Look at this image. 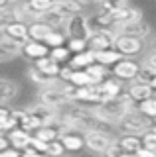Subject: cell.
<instances>
[{"label": "cell", "instance_id": "cell-1", "mask_svg": "<svg viewBox=\"0 0 156 157\" xmlns=\"http://www.w3.org/2000/svg\"><path fill=\"white\" fill-rule=\"evenodd\" d=\"M134 104L126 98V94L119 96H113V98H107V100H101L99 104H95L91 110H93L95 118L99 122H103V124H117L119 122V118L125 114L129 108H133Z\"/></svg>", "mask_w": 156, "mask_h": 157}, {"label": "cell", "instance_id": "cell-2", "mask_svg": "<svg viewBox=\"0 0 156 157\" xmlns=\"http://www.w3.org/2000/svg\"><path fill=\"white\" fill-rule=\"evenodd\" d=\"M115 126H119V130L123 132V134H142L144 130H148V128L154 126V120L148 118V116H144V114H140L133 106L119 118V122H117Z\"/></svg>", "mask_w": 156, "mask_h": 157}, {"label": "cell", "instance_id": "cell-3", "mask_svg": "<svg viewBox=\"0 0 156 157\" xmlns=\"http://www.w3.org/2000/svg\"><path fill=\"white\" fill-rule=\"evenodd\" d=\"M63 86V81L57 77H53L47 85L40 86V92H38V102H42V104L50 106V108H55L57 104H61L63 100H67L65 94H63L61 90Z\"/></svg>", "mask_w": 156, "mask_h": 157}, {"label": "cell", "instance_id": "cell-4", "mask_svg": "<svg viewBox=\"0 0 156 157\" xmlns=\"http://www.w3.org/2000/svg\"><path fill=\"white\" fill-rule=\"evenodd\" d=\"M61 29H65V36L67 37H79V39H87L91 36V26H89V20H87V16L83 12H79V14H73V16H67L65 20V24H63V28Z\"/></svg>", "mask_w": 156, "mask_h": 157}, {"label": "cell", "instance_id": "cell-5", "mask_svg": "<svg viewBox=\"0 0 156 157\" xmlns=\"http://www.w3.org/2000/svg\"><path fill=\"white\" fill-rule=\"evenodd\" d=\"M113 47L123 57H134V55H138V53H142L144 39L134 37V36H129V33H115Z\"/></svg>", "mask_w": 156, "mask_h": 157}, {"label": "cell", "instance_id": "cell-6", "mask_svg": "<svg viewBox=\"0 0 156 157\" xmlns=\"http://www.w3.org/2000/svg\"><path fill=\"white\" fill-rule=\"evenodd\" d=\"M115 141V137L105 130H99V128H93V130L83 132V144L85 147H89L95 153H105V149Z\"/></svg>", "mask_w": 156, "mask_h": 157}, {"label": "cell", "instance_id": "cell-7", "mask_svg": "<svg viewBox=\"0 0 156 157\" xmlns=\"http://www.w3.org/2000/svg\"><path fill=\"white\" fill-rule=\"evenodd\" d=\"M136 73H138V63H136L133 57H121L117 63L111 65V75L121 78L123 82L134 81Z\"/></svg>", "mask_w": 156, "mask_h": 157}, {"label": "cell", "instance_id": "cell-8", "mask_svg": "<svg viewBox=\"0 0 156 157\" xmlns=\"http://www.w3.org/2000/svg\"><path fill=\"white\" fill-rule=\"evenodd\" d=\"M115 33H129V36H134V37H140V39H148L152 36V28H150L148 22H144L142 18L138 20H130V22L123 24V26H117L113 28Z\"/></svg>", "mask_w": 156, "mask_h": 157}, {"label": "cell", "instance_id": "cell-9", "mask_svg": "<svg viewBox=\"0 0 156 157\" xmlns=\"http://www.w3.org/2000/svg\"><path fill=\"white\" fill-rule=\"evenodd\" d=\"M113 37H115L113 29H93L91 36L87 37V49H91V51L109 49L113 47Z\"/></svg>", "mask_w": 156, "mask_h": 157}, {"label": "cell", "instance_id": "cell-10", "mask_svg": "<svg viewBox=\"0 0 156 157\" xmlns=\"http://www.w3.org/2000/svg\"><path fill=\"white\" fill-rule=\"evenodd\" d=\"M111 18H113V28L117 26H123V24L130 22V20H138L142 18V10L140 8H134V6H129V4H121V6H117L111 10Z\"/></svg>", "mask_w": 156, "mask_h": 157}, {"label": "cell", "instance_id": "cell-11", "mask_svg": "<svg viewBox=\"0 0 156 157\" xmlns=\"http://www.w3.org/2000/svg\"><path fill=\"white\" fill-rule=\"evenodd\" d=\"M97 90H99L101 100H107V98L123 94V92H125V82L121 81V78L109 75V77H105L101 82H97Z\"/></svg>", "mask_w": 156, "mask_h": 157}, {"label": "cell", "instance_id": "cell-12", "mask_svg": "<svg viewBox=\"0 0 156 157\" xmlns=\"http://www.w3.org/2000/svg\"><path fill=\"white\" fill-rule=\"evenodd\" d=\"M0 32H2V37H6V39H10V41L18 43V45H22L28 39V24L22 22V20H16V22H10L8 26H4Z\"/></svg>", "mask_w": 156, "mask_h": 157}, {"label": "cell", "instance_id": "cell-13", "mask_svg": "<svg viewBox=\"0 0 156 157\" xmlns=\"http://www.w3.org/2000/svg\"><path fill=\"white\" fill-rule=\"evenodd\" d=\"M57 140L61 141V145H63V149H65V151H79V149H83V147H85L83 134L77 132V130H63V132H60Z\"/></svg>", "mask_w": 156, "mask_h": 157}, {"label": "cell", "instance_id": "cell-14", "mask_svg": "<svg viewBox=\"0 0 156 157\" xmlns=\"http://www.w3.org/2000/svg\"><path fill=\"white\" fill-rule=\"evenodd\" d=\"M148 96H154V86L138 82V81H130L129 88H126V98H129L133 104L144 100V98H148Z\"/></svg>", "mask_w": 156, "mask_h": 157}, {"label": "cell", "instance_id": "cell-15", "mask_svg": "<svg viewBox=\"0 0 156 157\" xmlns=\"http://www.w3.org/2000/svg\"><path fill=\"white\" fill-rule=\"evenodd\" d=\"M36 18L40 20V22H43L46 26H50L51 29H61L63 24H65V20H67L65 14H61L55 6H51V8H47V10H43V12H40Z\"/></svg>", "mask_w": 156, "mask_h": 157}, {"label": "cell", "instance_id": "cell-16", "mask_svg": "<svg viewBox=\"0 0 156 157\" xmlns=\"http://www.w3.org/2000/svg\"><path fill=\"white\" fill-rule=\"evenodd\" d=\"M20 51H22V55H26L28 59H38V57L47 55L50 47H47L43 41H38V39H30V37H28L26 41L20 45Z\"/></svg>", "mask_w": 156, "mask_h": 157}, {"label": "cell", "instance_id": "cell-17", "mask_svg": "<svg viewBox=\"0 0 156 157\" xmlns=\"http://www.w3.org/2000/svg\"><path fill=\"white\" fill-rule=\"evenodd\" d=\"M20 92V85L10 81L6 77H0V104H10L12 100L18 98Z\"/></svg>", "mask_w": 156, "mask_h": 157}, {"label": "cell", "instance_id": "cell-18", "mask_svg": "<svg viewBox=\"0 0 156 157\" xmlns=\"http://www.w3.org/2000/svg\"><path fill=\"white\" fill-rule=\"evenodd\" d=\"M20 55H22V51L18 43H14L6 37H0V65L2 63H10Z\"/></svg>", "mask_w": 156, "mask_h": 157}, {"label": "cell", "instance_id": "cell-19", "mask_svg": "<svg viewBox=\"0 0 156 157\" xmlns=\"http://www.w3.org/2000/svg\"><path fill=\"white\" fill-rule=\"evenodd\" d=\"M115 144L123 149L125 155H134V151L140 147V136L138 134H123L121 137H115Z\"/></svg>", "mask_w": 156, "mask_h": 157}, {"label": "cell", "instance_id": "cell-20", "mask_svg": "<svg viewBox=\"0 0 156 157\" xmlns=\"http://www.w3.org/2000/svg\"><path fill=\"white\" fill-rule=\"evenodd\" d=\"M30 132L22 130L20 126L12 128L10 132H6V137H8V144H10L12 147H16V149H22V147L28 145V141H30Z\"/></svg>", "mask_w": 156, "mask_h": 157}, {"label": "cell", "instance_id": "cell-21", "mask_svg": "<svg viewBox=\"0 0 156 157\" xmlns=\"http://www.w3.org/2000/svg\"><path fill=\"white\" fill-rule=\"evenodd\" d=\"M91 63H95L93 51H91V49H83V51L73 53V55L69 57V61H67V65H69L71 69H85V67H89Z\"/></svg>", "mask_w": 156, "mask_h": 157}, {"label": "cell", "instance_id": "cell-22", "mask_svg": "<svg viewBox=\"0 0 156 157\" xmlns=\"http://www.w3.org/2000/svg\"><path fill=\"white\" fill-rule=\"evenodd\" d=\"M34 67L40 69L43 75H47V77H57V73H60V67H61V65H60L57 61H53L50 55H43V57L34 59Z\"/></svg>", "mask_w": 156, "mask_h": 157}, {"label": "cell", "instance_id": "cell-23", "mask_svg": "<svg viewBox=\"0 0 156 157\" xmlns=\"http://www.w3.org/2000/svg\"><path fill=\"white\" fill-rule=\"evenodd\" d=\"M87 20H89L91 29H113V18H111L109 12L97 10L93 14V18H87Z\"/></svg>", "mask_w": 156, "mask_h": 157}, {"label": "cell", "instance_id": "cell-24", "mask_svg": "<svg viewBox=\"0 0 156 157\" xmlns=\"http://www.w3.org/2000/svg\"><path fill=\"white\" fill-rule=\"evenodd\" d=\"M134 81L144 82V85H150V86L156 88V67L154 65H148V63L138 65V73H136Z\"/></svg>", "mask_w": 156, "mask_h": 157}, {"label": "cell", "instance_id": "cell-25", "mask_svg": "<svg viewBox=\"0 0 156 157\" xmlns=\"http://www.w3.org/2000/svg\"><path fill=\"white\" fill-rule=\"evenodd\" d=\"M93 55H95V61H97V63H101V65H107V67H111L113 63H117L121 57H123L115 47L101 49V51H93Z\"/></svg>", "mask_w": 156, "mask_h": 157}, {"label": "cell", "instance_id": "cell-26", "mask_svg": "<svg viewBox=\"0 0 156 157\" xmlns=\"http://www.w3.org/2000/svg\"><path fill=\"white\" fill-rule=\"evenodd\" d=\"M50 26H46L43 22H40V20H32V22H28V37L30 39H38V41H42L43 37L47 36V32H50Z\"/></svg>", "mask_w": 156, "mask_h": 157}, {"label": "cell", "instance_id": "cell-27", "mask_svg": "<svg viewBox=\"0 0 156 157\" xmlns=\"http://www.w3.org/2000/svg\"><path fill=\"white\" fill-rule=\"evenodd\" d=\"M53 6L60 10L61 14H65V16L79 14V12H83V8H85L79 0H60V2H53Z\"/></svg>", "mask_w": 156, "mask_h": 157}, {"label": "cell", "instance_id": "cell-28", "mask_svg": "<svg viewBox=\"0 0 156 157\" xmlns=\"http://www.w3.org/2000/svg\"><path fill=\"white\" fill-rule=\"evenodd\" d=\"M85 71L89 73V77H91V81H93V85H97V82H101L105 77H109L111 75V67H107V65H101V63H91L89 67H85Z\"/></svg>", "mask_w": 156, "mask_h": 157}, {"label": "cell", "instance_id": "cell-29", "mask_svg": "<svg viewBox=\"0 0 156 157\" xmlns=\"http://www.w3.org/2000/svg\"><path fill=\"white\" fill-rule=\"evenodd\" d=\"M134 108L140 112V114H144V116H148V118H156V98L154 96H148V98H144V100H140V102H136Z\"/></svg>", "mask_w": 156, "mask_h": 157}, {"label": "cell", "instance_id": "cell-30", "mask_svg": "<svg viewBox=\"0 0 156 157\" xmlns=\"http://www.w3.org/2000/svg\"><path fill=\"white\" fill-rule=\"evenodd\" d=\"M34 136L40 137V140H43V141H53V140H57V136H60V130H57L55 126L42 124L36 132H34Z\"/></svg>", "mask_w": 156, "mask_h": 157}, {"label": "cell", "instance_id": "cell-31", "mask_svg": "<svg viewBox=\"0 0 156 157\" xmlns=\"http://www.w3.org/2000/svg\"><path fill=\"white\" fill-rule=\"evenodd\" d=\"M67 82H71V85H75V86L93 85V81H91L89 73H87L85 69H73V71H71V75H69V81H67Z\"/></svg>", "mask_w": 156, "mask_h": 157}, {"label": "cell", "instance_id": "cell-32", "mask_svg": "<svg viewBox=\"0 0 156 157\" xmlns=\"http://www.w3.org/2000/svg\"><path fill=\"white\" fill-rule=\"evenodd\" d=\"M65 39H67V36L63 32H60V29H50L47 32V36L42 39L43 43H46L47 47H57V45H63L65 43Z\"/></svg>", "mask_w": 156, "mask_h": 157}, {"label": "cell", "instance_id": "cell-33", "mask_svg": "<svg viewBox=\"0 0 156 157\" xmlns=\"http://www.w3.org/2000/svg\"><path fill=\"white\" fill-rule=\"evenodd\" d=\"M47 55H50L53 61H57L61 65V63H67L71 57V51L65 47V43L63 45H57V47H50V51H47Z\"/></svg>", "mask_w": 156, "mask_h": 157}, {"label": "cell", "instance_id": "cell-34", "mask_svg": "<svg viewBox=\"0 0 156 157\" xmlns=\"http://www.w3.org/2000/svg\"><path fill=\"white\" fill-rule=\"evenodd\" d=\"M26 75H28V78H30L32 82H36L38 86H43V85H47V82H50L51 78H53V77H47V75H43V73L40 71V69H36L34 65H32V67L26 71Z\"/></svg>", "mask_w": 156, "mask_h": 157}, {"label": "cell", "instance_id": "cell-35", "mask_svg": "<svg viewBox=\"0 0 156 157\" xmlns=\"http://www.w3.org/2000/svg\"><path fill=\"white\" fill-rule=\"evenodd\" d=\"M18 20V12L14 6H2L0 8V29L4 26H8L10 22H16Z\"/></svg>", "mask_w": 156, "mask_h": 157}, {"label": "cell", "instance_id": "cell-36", "mask_svg": "<svg viewBox=\"0 0 156 157\" xmlns=\"http://www.w3.org/2000/svg\"><path fill=\"white\" fill-rule=\"evenodd\" d=\"M138 136H140V145L146 147V149L156 151V132H154V126L148 128V130H144L142 134H138Z\"/></svg>", "mask_w": 156, "mask_h": 157}, {"label": "cell", "instance_id": "cell-37", "mask_svg": "<svg viewBox=\"0 0 156 157\" xmlns=\"http://www.w3.org/2000/svg\"><path fill=\"white\" fill-rule=\"evenodd\" d=\"M26 6H28V10H30L32 14L38 16L40 12H43V10L53 6V0H26Z\"/></svg>", "mask_w": 156, "mask_h": 157}, {"label": "cell", "instance_id": "cell-38", "mask_svg": "<svg viewBox=\"0 0 156 157\" xmlns=\"http://www.w3.org/2000/svg\"><path fill=\"white\" fill-rule=\"evenodd\" d=\"M65 47L69 49L71 53L83 51V49H87V39H79V37H67V39H65Z\"/></svg>", "mask_w": 156, "mask_h": 157}, {"label": "cell", "instance_id": "cell-39", "mask_svg": "<svg viewBox=\"0 0 156 157\" xmlns=\"http://www.w3.org/2000/svg\"><path fill=\"white\" fill-rule=\"evenodd\" d=\"M46 153L47 155H63V153H65V149H63V145H61L60 140H53V141H47Z\"/></svg>", "mask_w": 156, "mask_h": 157}, {"label": "cell", "instance_id": "cell-40", "mask_svg": "<svg viewBox=\"0 0 156 157\" xmlns=\"http://www.w3.org/2000/svg\"><path fill=\"white\" fill-rule=\"evenodd\" d=\"M28 144H30L32 147H34V149H36L38 151V153H46V147H47V141H43V140H40V137H36V136H30V141H28Z\"/></svg>", "mask_w": 156, "mask_h": 157}, {"label": "cell", "instance_id": "cell-41", "mask_svg": "<svg viewBox=\"0 0 156 157\" xmlns=\"http://www.w3.org/2000/svg\"><path fill=\"white\" fill-rule=\"evenodd\" d=\"M105 153L109 155V157H121V155H125V153H123V149H121V147L117 145L115 141H113V144H111V145L105 149ZM125 157H126V155H125Z\"/></svg>", "mask_w": 156, "mask_h": 157}, {"label": "cell", "instance_id": "cell-42", "mask_svg": "<svg viewBox=\"0 0 156 157\" xmlns=\"http://www.w3.org/2000/svg\"><path fill=\"white\" fill-rule=\"evenodd\" d=\"M18 155H20V149H16V147H12V145L0 149V157H18Z\"/></svg>", "mask_w": 156, "mask_h": 157}, {"label": "cell", "instance_id": "cell-43", "mask_svg": "<svg viewBox=\"0 0 156 157\" xmlns=\"http://www.w3.org/2000/svg\"><path fill=\"white\" fill-rule=\"evenodd\" d=\"M134 155H136V157H156V151H152V149H146V147L140 145L138 149L134 151Z\"/></svg>", "mask_w": 156, "mask_h": 157}, {"label": "cell", "instance_id": "cell-44", "mask_svg": "<svg viewBox=\"0 0 156 157\" xmlns=\"http://www.w3.org/2000/svg\"><path fill=\"white\" fill-rule=\"evenodd\" d=\"M8 116H10V108H8V104H0V122L6 120Z\"/></svg>", "mask_w": 156, "mask_h": 157}, {"label": "cell", "instance_id": "cell-45", "mask_svg": "<svg viewBox=\"0 0 156 157\" xmlns=\"http://www.w3.org/2000/svg\"><path fill=\"white\" fill-rule=\"evenodd\" d=\"M10 144H8V137L6 134H0V149H4V147H8Z\"/></svg>", "mask_w": 156, "mask_h": 157}, {"label": "cell", "instance_id": "cell-46", "mask_svg": "<svg viewBox=\"0 0 156 157\" xmlns=\"http://www.w3.org/2000/svg\"><path fill=\"white\" fill-rule=\"evenodd\" d=\"M142 63H148V65H154V67H156V63H154V51H150V53H148V57H146Z\"/></svg>", "mask_w": 156, "mask_h": 157}, {"label": "cell", "instance_id": "cell-47", "mask_svg": "<svg viewBox=\"0 0 156 157\" xmlns=\"http://www.w3.org/2000/svg\"><path fill=\"white\" fill-rule=\"evenodd\" d=\"M79 2H81V4H83V6H85V4H97V2H99V0H79Z\"/></svg>", "mask_w": 156, "mask_h": 157}, {"label": "cell", "instance_id": "cell-48", "mask_svg": "<svg viewBox=\"0 0 156 157\" xmlns=\"http://www.w3.org/2000/svg\"><path fill=\"white\" fill-rule=\"evenodd\" d=\"M10 4H22V2H26V0H8Z\"/></svg>", "mask_w": 156, "mask_h": 157}, {"label": "cell", "instance_id": "cell-49", "mask_svg": "<svg viewBox=\"0 0 156 157\" xmlns=\"http://www.w3.org/2000/svg\"><path fill=\"white\" fill-rule=\"evenodd\" d=\"M8 4H10L8 0H0V8H2V6H8Z\"/></svg>", "mask_w": 156, "mask_h": 157}, {"label": "cell", "instance_id": "cell-50", "mask_svg": "<svg viewBox=\"0 0 156 157\" xmlns=\"http://www.w3.org/2000/svg\"><path fill=\"white\" fill-rule=\"evenodd\" d=\"M53 2H60V0H53Z\"/></svg>", "mask_w": 156, "mask_h": 157}]
</instances>
